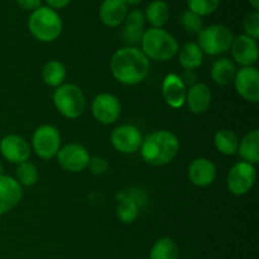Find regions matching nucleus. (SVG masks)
I'll return each mask as SVG.
<instances>
[{
    "label": "nucleus",
    "instance_id": "1",
    "mask_svg": "<svg viewBox=\"0 0 259 259\" xmlns=\"http://www.w3.org/2000/svg\"><path fill=\"white\" fill-rule=\"evenodd\" d=\"M151 62L138 47H125L116 51L110 60L111 75L123 85L134 86L143 82L149 72Z\"/></svg>",
    "mask_w": 259,
    "mask_h": 259
},
{
    "label": "nucleus",
    "instance_id": "2",
    "mask_svg": "<svg viewBox=\"0 0 259 259\" xmlns=\"http://www.w3.org/2000/svg\"><path fill=\"white\" fill-rule=\"evenodd\" d=\"M180 151V141L175 133L169 131H156L143 137L139 148L141 157L151 166H164L176 158Z\"/></svg>",
    "mask_w": 259,
    "mask_h": 259
},
{
    "label": "nucleus",
    "instance_id": "3",
    "mask_svg": "<svg viewBox=\"0 0 259 259\" xmlns=\"http://www.w3.org/2000/svg\"><path fill=\"white\" fill-rule=\"evenodd\" d=\"M141 50L149 61L166 62L179 53V42L163 28H149L144 30L141 40Z\"/></svg>",
    "mask_w": 259,
    "mask_h": 259
},
{
    "label": "nucleus",
    "instance_id": "4",
    "mask_svg": "<svg viewBox=\"0 0 259 259\" xmlns=\"http://www.w3.org/2000/svg\"><path fill=\"white\" fill-rule=\"evenodd\" d=\"M62 19L56 10L48 7H39L32 12L28 19V29L37 40L51 43L62 33Z\"/></svg>",
    "mask_w": 259,
    "mask_h": 259
},
{
    "label": "nucleus",
    "instance_id": "5",
    "mask_svg": "<svg viewBox=\"0 0 259 259\" xmlns=\"http://www.w3.org/2000/svg\"><path fill=\"white\" fill-rule=\"evenodd\" d=\"M56 110L66 119H77L83 114L86 108V99L82 90L75 83H63L55 89L52 95Z\"/></svg>",
    "mask_w": 259,
    "mask_h": 259
},
{
    "label": "nucleus",
    "instance_id": "6",
    "mask_svg": "<svg viewBox=\"0 0 259 259\" xmlns=\"http://www.w3.org/2000/svg\"><path fill=\"white\" fill-rule=\"evenodd\" d=\"M199 40L197 45L201 48L204 55L209 56H219L223 53H227L232 47L234 34L228 28L223 24H212L209 27H205L200 30Z\"/></svg>",
    "mask_w": 259,
    "mask_h": 259
},
{
    "label": "nucleus",
    "instance_id": "7",
    "mask_svg": "<svg viewBox=\"0 0 259 259\" xmlns=\"http://www.w3.org/2000/svg\"><path fill=\"white\" fill-rule=\"evenodd\" d=\"M61 147H62V138L60 131L55 125L43 124L33 132L30 148L39 158L45 161L55 158Z\"/></svg>",
    "mask_w": 259,
    "mask_h": 259
},
{
    "label": "nucleus",
    "instance_id": "8",
    "mask_svg": "<svg viewBox=\"0 0 259 259\" xmlns=\"http://www.w3.org/2000/svg\"><path fill=\"white\" fill-rule=\"evenodd\" d=\"M255 179L257 171L254 164L247 163L244 161L237 162L228 172V191L234 196H243L252 190L255 184Z\"/></svg>",
    "mask_w": 259,
    "mask_h": 259
},
{
    "label": "nucleus",
    "instance_id": "9",
    "mask_svg": "<svg viewBox=\"0 0 259 259\" xmlns=\"http://www.w3.org/2000/svg\"><path fill=\"white\" fill-rule=\"evenodd\" d=\"M56 158L62 169L70 174H80L88 169L91 156L82 144L67 143L61 147Z\"/></svg>",
    "mask_w": 259,
    "mask_h": 259
},
{
    "label": "nucleus",
    "instance_id": "10",
    "mask_svg": "<svg viewBox=\"0 0 259 259\" xmlns=\"http://www.w3.org/2000/svg\"><path fill=\"white\" fill-rule=\"evenodd\" d=\"M91 113L98 123L111 125L120 118L121 104L113 94L101 93L94 98L91 103Z\"/></svg>",
    "mask_w": 259,
    "mask_h": 259
},
{
    "label": "nucleus",
    "instance_id": "11",
    "mask_svg": "<svg viewBox=\"0 0 259 259\" xmlns=\"http://www.w3.org/2000/svg\"><path fill=\"white\" fill-rule=\"evenodd\" d=\"M111 146L123 154H134L139 151L143 142L141 131L133 124H121L110 134Z\"/></svg>",
    "mask_w": 259,
    "mask_h": 259
},
{
    "label": "nucleus",
    "instance_id": "12",
    "mask_svg": "<svg viewBox=\"0 0 259 259\" xmlns=\"http://www.w3.org/2000/svg\"><path fill=\"white\" fill-rule=\"evenodd\" d=\"M233 83L240 98L248 103H259V71L257 67H240L237 70Z\"/></svg>",
    "mask_w": 259,
    "mask_h": 259
},
{
    "label": "nucleus",
    "instance_id": "13",
    "mask_svg": "<svg viewBox=\"0 0 259 259\" xmlns=\"http://www.w3.org/2000/svg\"><path fill=\"white\" fill-rule=\"evenodd\" d=\"M0 153L5 161L19 164L29 159L32 148L25 138L18 134H8L0 141Z\"/></svg>",
    "mask_w": 259,
    "mask_h": 259
},
{
    "label": "nucleus",
    "instance_id": "14",
    "mask_svg": "<svg viewBox=\"0 0 259 259\" xmlns=\"http://www.w3.org/2000/svg\"><path fill=\"white\" fill-rule=\"evenodd\" d=\"M230 51H232L233 62L239 65L240 67H249L257 63L259 56L258 43L248 35L240 34L234 37Z\"/></svg>",
    "mask_w": 259,
    "mask_h": 259
},
{
    "label": "nucleus",
    "instance_id": "15",
    "mask_svg": "<svg viewBox=\"0 0 259 259\" xmlns=\"http://www.w3.org/2000/svg\"><path fill=\"white\" fill-rule=\"evenodd\" d=\"M187 176L194 186L207 187L217 179V167L211 159L197 157L190 162Z\"/></svg>",
    "mask_w": 259,
    "mask_h": 259
},
{
    "label": "nucleus",
    "instance_id": "16",
    "mask_svg": "<svg viewBox=\"0 0 259 259\" xmlns=\"http://www.w3.org/2000/svg\"><path fill=\"white\" fill-rule=\"evenodd\" d=\"M187 86L182 81L181 76L168 73L162 81V96L169 108L180 109L185 105Z\"/></svg>",
    "mask_w": 259,
    "mask_h": 259
},
{
    "label": "nucleus",
    "instance_id": "17",
    "mask_svg": "<svg viewBox=\"0 0 259 259\" xmlns=\"http://www.w3.org/2000/svg\"><path fill=\"white\" fill-rule=\"evenodd\" d=\"M23 199V187L8 175L0 176V217L14 209Z\"/></svg>",
    "mask_w": 259,
    "mask_h": 259
},
{
    "label": "nucleus",
    "instance_id": "18",
    "mask_svg": "<svg viewBox=\"0 0 259 259\" xmlns=\"http://www.w3.org/2000/svg\"><path fill=\"white\" fill-rule=\"evenodd\" d=\"M212 94L209 86L204 82H196L187 89L186 101L189 110L195 115L206 113L211 106Z\"/></svg>",
    "mask_w": 259,
    "mask_h": 259
},
{
    "label": "nucleus",
    "instance_id": "19",
    "mask_svg": "<svg viewBox=\"0 0 259 259\" xmlns=\"http://www.w3.org/2000/svg\"><path fill=\"white\" fill-rule=\"evenodd\" d=\"M128 14V5L124 0H103L99 8V17L105 27L116 28L121 25Z\"/></svg>",
    "mask_w": 259,
    "mask_h": 259
},
{
    "label": "nucleus",
    "instance_id": "20",
    "mask_svg": "<svg viewBox=\"0 0 259 259\" xmlns=\"http://www.w3.org/2000/svg\"><path fill=\"white\" fill-rule=\"evenodd\" d=\"M237 65L227 57L215 61L210 70V77L218 86H228L233 83L237 73Z\"/></svg>",
    "mask_w": 259,
    "mask_h": 259
},
{
    "label": "nucleus",
    "instance_id": "21",
    "mask_svg": "<svg viewBox=\"0 0 259 259\" xmlns=\"http://www.w3.org/2000/svg\"><path fill=\"white\" fill-rule=\"evenodd\" d=\"M238 154L244 162L257 164L259 162V131L253 129L239 141Z\"/></svg>",
    "mask_w": 259,
    "mask_h": 259
},
{
    "label": "nucleus",
    "instance_id": "22",
    "mask_svg": "<svg viewBox=\"0 0 259 259\" xmlns=\"http://www.w3.org/2000/svg\"><path fill=\"white\" fill-rule=\"evenodd\" d=\"M177 56L182 68L186 71H195L202 65L205 55L196 42H187L180 48Z\"/></svg>",
    "mask_w": 259,
    "mask_h": 259
},
{
    "label": "nucleus",
    "instance_id": "23",
    "mask_svg": "<svg viewBox=\"0 0 259 259\" xmlns=\"http://www.w3.org/2000/svg\"><path fill=\"white\" fill-rule=\"evenodd\" d=\"M67 77V70L65 65L58 60H50L45 63L42 68L43 82L47 86L57 89L58 86L63 85Z\"/></svg>",
    "mask_w": 259,
    "mask_h": 259
},
{
    "label": "nucleus",
    "instance_id": "24",
    "mask_svg": "<svg viewBox=\"0 0 259 259\" xmlns=\"http://www.w3.org/2000/svg\"><path fill=\"white\" fill-rule=\"evenodd\" d=\"M239 141V137L232 129H219L214 136L215 148L219 153L224 154V156H234V154H237Z\"/></svg>",
    "mask_w": 259,
    "mask_h": 259
},
{
    "label": "nucleus",
    "instance_id": "25",
    "mask_svg": "<svg viewBox=\"0 0 259 259\" xmlns=\"http://www.w3.org/2000/svg\"><path fill=\"white\" fill-rule=\"evenodd\" d=\"M144 17L152 28H163L169 19L168 4L164 0H153L147 5Z\"/></svg>",
    "mask_w": 259,
    "mask_h": 259
},
{
    "label": "nucleus",
    "instance_id": "26",
    "mask_svg": "<svg viewBox=\"0 0 259 259\" xmlns=\"http://www.w3.org/2000/svg\"><path fill=\"white\" fill-rule=\"evenodd\" d=\"M148 259H179V247L169 237H162L154 242Z\"/></svg>",
    "mask_w": 259,
    "mask_h": 259
},
{
    "label": "nucleus",
    "instance_id": "27",
    "mask_svg": "<svg viewBox=\"0 0 259 259\" xmlns=\"http://www.w3.org/2000/svg\"><path fill=\"white\" fill-rule=\"evenodd\" d=\"M38 177V168L34 163L29 161L22 162V163L17 164V168H15V177L18 184L22 187H32L37 184Z\"/></svg>",
    "mask_w": 259,
    "mask_h": 259
},
{
    "label": "nucleus",
    "instance_id": "28",
    "mask_svg": "<svg viewBox=\"0 0 259 259\" xmlns=\"http://www.w3.org/2000/svg\"><path fill=\"white\" fill-rule=\"evenodd\" d=\"M139 214V206L128 196L121 197L116 207V217L123 224H132L137 220Z\"/></svg>",
    "mask_w": 259,
    "mask_h": 259
},
{
    "label": "nucleus",
    "instance_id": "29",
    "mask_svg": "<svg viewBox=\"0 0 259 259\" xmlns=\"http://www.w3.org/2000/svg\"><path fill=\"white\" fill-rule=\"evenodd\" d=\"M219 5L220 0H187L189 10L201 18L214 14L219 9Z\"/></svg>",
    "mask_w": 259,
    "mask_h": 259
},
{
    "label": "nucleus",
    "instance_id": "30",
    "mask_svg": "<svg viewBox=\"0 0 259 259\" xmlns=\"http://www.w3.org/2000/svg\"><path fill=\"white\" fill-rule=\"evenodd\" d=\"M123 24V29L120 33L123 42L126 43V46H129V47H137L138 45H141L142 37H143V33L146 30L144 27L125 22Z\"/></svg>",
    "mask_w": 259,
    "mask_h": 259
},
{
    "label": "nucleus",
    "instance_id": "31",
    "mask_svg": "<svg viewBox=\"0 0 259 259\" xmlns=\"http://www.w3.org/2000/svg\"><path fill=\"white\" fill-rule=\"evenodd\" d=\"M180 24L184 28L186 32L192 33V34H199L200 30L204 28V23H202L201 17L192 13L191 10H185L180 18Z\"/></svg>",
    "mask_w": 259,
    "mask_h": 259
},
{
    "label": "nucleus",
    "instance_id": "32",
    "mask_svg": "<svg viewBox=\"0 0 259 259\" xmlns=\"http://www.w3.org/2000/svg\"><path fill=\"white\" fill-rule=\"evenodd\" d=\"M244 34L257 40L259 38V13L257 10L248 13L243 20Z\"/></svg>",
    "mask_w": 259,
    "mask_h": 259
},
{
    "label": "nucleus",
    "instance_id": "33",
    "mask_svg": "<svg viewBox=\"0 0 259 259\" xmlns=\"http://www.w3.org/2000/svg\"><path fill=\"white\" fill-rule=\"evenodd\" d=\"M109 168V162L105 157L94 156L90 158L88 169L95 176H103L106 174Z\"/></svg>",
    "mask_w": 259,
    "mask_h": 259
},
{
    "label": "nucleus",
    "instance_id": "34",
    "mask_svg": "<svg viewBox=\"0 0 259 259\" xmlns=\"http://www.w3.org/2000/svg\"><path fill=\"white\" fill-rule=\"evenodd\" d=\"M15 2L20 9L27 10V12H34L42 4V0H15Z\"/></svg>",
    "mask_w": 259,
    "mask_h": 259
},
{
    "label": "nucleus",
    "instance_id": "35",
    "mask_svg": "<svg viewBox=\"0 0 259 259\" xmlns=\"http://www.w3.org/2000/svg\"><path fill=\"white\" fill-rule=\"evenodd\" d=\"M46 3H47L48 8H51L53 10H58L67 7L71 3V0H46Z\"/></svg>",
    "mask_w": 259,
    "mask_h": 259
},
{
    "label": "nucleus",
    "instance_id": "36",
    "mask_svg": "<svg viewBox=\"0 0 259 259\" xmlns=\"http://www.w3.org/2000/svg\"><path fill=\"white\" fill-rule=\"evenodd\" d=\"M249 3H250V5H252V7H253V9L257 10V12H258V9H259V0H249Z\"/></svg>",
    "mask_w": 259,
    "mask_h": 259
},
{
    "label": "nucleus",
    "instance_id": "37",
    "mask_svg": "<svg viewBox=\"0 0 259 259\" xmlns=\"http://www.w3.org/2000/svg\"><path fill=\"white\" fill-rule=\"evenodd\" d=\"M124 2L126 3V5H137L143 2V0H124Z\"/></svg>",
    "mask_w": 259,
    "mask_h": 259
},
{
    "label": "nucleus",
    "instance_id": "38",
    "mask_svg": "<svg viewBox=\"0 0 259 259\" xmlns=\"http://www.w3.org/2000/svg\"><path fill=\"white\" fill-rule=\"evenodd\" d=\"M4 175V166H3V163L0 162V176H3Z\"/></svg>",
    "mask_w": 259,
    "mask_h": 259
},
{
    "label": "nucleus",
    "instance_id": "39",
    "mask_svg": "<svg viewBox=\"0 0 259 259\" xmlns=\"http://www.w3.org/2000/svg\"><path fill=\"white\" fill-rule=\"evenodd\" d=\"M137 259H148V258H137Z\"/></svg>",
    "mask_w": 259,
    "mask_h": 259
}]
</instances>
